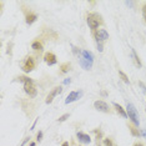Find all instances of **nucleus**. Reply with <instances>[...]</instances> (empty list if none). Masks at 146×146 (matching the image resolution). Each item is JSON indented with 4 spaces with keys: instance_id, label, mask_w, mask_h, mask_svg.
<instances>
[{
    "instance_id": "nucleus-1",
    "label": "nucleus",
    "mask_w": 146,
    "mask_h": 146,
    "mask_svg": "<svg viewBox=\"0 0 146 146\" xmlns=\"http://www.w3.org/2000/svg\"><path fill=\"white\" fill-rule=\"evenodd\" d=\"M94 64V55L89 50H82L80 56V65L84 70H90Z\"/></svg>"
},
{
    "instance_id": "nucleus-2",
    "label": "nucleus",
    "mask_w": 146,
    "mask_h": 146,
    "mask_svg": "<svg viewBox=\"0 0 146 146\" xmlns=\"http://www.w3.org/2000/svg\"><path fill=\"white\" fill-rule=\"evenodd\" d=\"M126 114L129 115V119H130L136 126H139V124H140V120H139V112L132 104H129L127 102V105H126Z\"/></svg>"
},
{
    "instance_id": "nucleus-3",
    "label": "nucleus",
    "mask_w": 146,
    "mask_h": 146,
    "mask_svg": "<svg viewBox=\"0 0 146 146\" xmlns=\"http://www.w3.org/2000/svg\"><path fill=\"white\" fill-rule=\"evenodd\" d=\"M101 23H102L101 16L99 14H96V13H92V14L88 15V25L90 29H92V30L98 29L99 26L101 25Z\"/></svg>"
},
{
    "instance_id": "nucleus-4",
    "label": "nucleus",
    "mask_w": 146,
    "mask_h": 146,
    "mask_svg": "<svg viewBox=\"0 0 146 146\" xmlns=\"http://www.w3.org/2000/svg\"><path fill=\"white\" fill-rule=\"evenodd\" d=\"M61 91H62V89L60 88V86H58V88L52 89L50 94H49L48 96H46V100H45V102H46V104H51V102H52V100H54V99L56 98V96L61 94Z\"/></svg>"
},
{
    "instance_id": "nucleus-5",
    "label": "nucleus",
    "mask_w": 146,
    "mask_h": 146,
    "mask_svg": "<svg viewBox=\"0 0 146 146\" xmlns=\"http://www.w3.org/2000/svg\"><path fill=\"white\" fill-rule=\"evenodd\" d=\"M81 96H82V91H71L68 95V98L65 99V104H71V102L78 100V99H80Z\"/></svg>"
},
{
    "instance_id": "nucleus-6",
    "label": "nucleus",
    "mask_w": 146,
    "mask_h": 146,
    "mask_svg": "<svg viewBox=\"0 0 146 146\" xmlns=\"http://www.w3.org/2000/svg\"><path fill=\"white\" fill-rule=\"evenodd\" d=\"M24 91L30 96V98H35L36 94H38V91H36L33 82H26V84H24Z\"/></svg>"
},
{
    "instance_id": "nucleus-7",
    "label": "nucleus",
    "mask_w": 146,
    "mask_h": 146,
    "mask_svg": "<svg viewBox=\"0 0 146 146\" xmlns=\"http://www.w3.org/2000/svg\"><path fill=\"white\" fill-rule=\"evenodd\" d=\"M95 38H96V42H102V41H105L109 39V34L106 30H104V29H99L95 34Z\"/></svg>"
},
{
    "instance_id": "nucleus-8",
    "label": "nucleus",
    "mask_w": 146,
    "mask_h": 146,
    "mask_svg": "<svg viewBox=\"0 0 146 146\" xmlns=\"http://www.w3.org/2000/svg\"><path fill=\"white\" fill-rule=\"evenodd\" d=\"M94 106H95V109L98 111H101V112H109V106L106 102H104L102 100H98V101H95L94 102Z\"/></svg>"
},
{
    "instance_id": "nucleus-9",
    "label": "nucleus",
    "mask_w": 146,
    "mask_h": 146,
    "mask_svg": "<svg viewBox=\"0 0 146 146\" xmlns=\"http://www.w3.org/2000/svg\"><path fill=\"white\" fill-rule=\"evenodd\" d=\"M44 61L48 65H55L56 62H58V59H56V56L52 54V52H46L44 55Z\"/></svg>"
},
{
    "instance_id": "nucleus-10",
    "label": "nucleus",
    "mask_w": 146,
    "mask_h": 146,
    "mask_svg": "<svg viewBox=\"0 0 146 146\" xmlns=\"http://www.w3.org/2000/svg\"><path fill=\"white\" fill-rule=\"evenodd\" d=\"M34 60H33V58H28L26 59V61H25V64L23 65V70H24L25 72H30L34 70Z\"/></svg>"
},
{
    "instance_id": "nucleus-11",
    "label": "nucleus",
    "mask_w": 146,
    "mask_h": 146,
    "mask_svg": "<svg viewBox=\"0 0 146 146\" xmlns=\"http://www.w3.org/2000/svg\"><path fill=\"white\" fill-rule=\"evenodd\" d=\"M76 136H78L79 141L82 142V144H90V142H91V139H90V136H89L88 134H84V132H78Z\"/></svg>"
},
{
    "instance_id": "nucleus-12",
    "label": "nucleus",
    "mask_w": 146,
    "mask_h": 146,
    "mask_svg": "<svg viewBox=\"0 0 146 146\" xmlns=\"http://www.w3.org/2000/svg\"><path fill=\"white\" fill-rule=\"evenodd\" d=\"M114 106H115V109H116V112H117L119 115H121L122 117H126V116H127V114H126V111H125L124 109H122L119 104H116V102H114Z\"/></svg>"
},
{
    "instance_id": "nucleus-13",
    "label": "nucleus",
    "mask_w": 146,
    "mask_h": 146,
    "mask_svg": "<svg viewBox=\"0 0 146 146\" xmlns=\"http://www.w3.org/2000/svg\"><path fill=\"white\" fill-rule=\"evenodd\" d=\"M36 19H38V15H36V14H33V13H31V14H28V15H26V24L31 25L36 20Z\"/></svg>"
},
{
    "instance_id": "nucleus-14",
    "label": "nucleus",
    "mask_w": 146,
    "mask_h": 146,
    "mask_svg": "<svg viewBox=\"0 0 146 146\" xmlns=\"http://www.w3.org/2000/svg\"><path fill=\"white\" fill-rule=\"evenodd\" d=\"M131 54H132V56H134V59H135V62H136V65L139 66V68H141V61H140V59H139V56L136 55V52H135V50L132 49L131 50Z\"/></svg>"
},
{
    "instance_id": "nucleus-15",
    "label": "nucleus",
    "mask_w": 146,
    "mask_h": 146,
    "mask_svg": "<svg viewBox=\"0 0 146 146\" xmlns=\"http://www.w3.org/2000/svg\"><path fill=\"white\" fill-rule=\"evenodd\" d=\"M70 62H65V64H62L60 66V69H61V72H68L69 70H70Z\"/></svg>"
},
{
    "instance_id": "nucleus-16",
    "label": "nucleus",
    "mask_w": 146,
    "mask_h": 146,
    "mask_svg": "<svg viewBox=\"0 0 146 146\" xmlns=\"http://www.w3.org/2000/svg\"><path fill=\"white\" fill-rule=\"evenodd\" d=\"M31 48L34 49V50H41L42 49V45H41V42H39V41H34L31 44Z\"/></svg>"
},
{
    "instance_id": "nucleus-17",
    "label": "nucleus",
    "mask_w": 146,
    "mask_h": 146,
    "mask_svg": "<svg viewBox=\"0 0 146 146\" xmlns=\"http://www.w3.org/2000/svg\"><path fill=\"white\" fill-rule=\"evenodd\" d=\"M18 80L21 81V82H24V84H26V82H33L31 79L30 78H26V76H19Z\"/></svg>"
},
{
    "instance_id": "nucleus-18",
    "label": "nucleus",
    "mask_w": 146,
    "mask_h": 146,
    "mask_svg": "<svg viewBox=\"0 0 146 146\" xmlns=\"http://www.w3.org/2000/svg\"><path fill=\"white\" fill-rule=\"evenodd\" d=\"M119 75H120V76H121L122 81H124V82H125V84H130V81H129L127 76H126V75L124 74V72H122V71H121V70H120V71H119Z\"/></svg>"
},
{
    "instance_id": "nucleus-19",
    "label": "nucleus",
    "mask_w": 146,
    "mask_h": 146,
    "mask_svg": "<svg viewBox=\"0 0 146 146\" xmlns=\"http://www.w3.org/2000/svg\"><path fill=\"white\" fill-rule=\"evenodd\" d=\"M104 145L105 146H114V145H112V141L110 140V139H105V140H104Z\"/></svg>"
},
{
    "instance_id": "nucleus-20",
    "label": "nucleus",
    "mask_w": 146,
    "mask_h": 146,
    "mask_svg": "<svg viewBox=\"0 0 146 146\" xmlns=\"http://www.w3.org/2000/svg\"><path fill=\"white\" fill-rule=\"evenodd\" d=\"M69 117V114H64L62 116H60V117H59V122H62V121H65L66 119Z\"/></svg>"
},
{
    "instance_id": "nucleus-21",
    "label": "nucleus",
    "mask_w": 146,
    "mask_h": 146,
    "mask_svg": "<svg viewBox=\"0 0 146 146\" xmlns=\"http://www.w3.org/2000/svg\"><path fill=\"white\" fill-rule=\"evenodd\" d=\"M129 129H130L131 134H132V135H134V136H139V131H136V130H135V129H134V127H129Z\"/></svg>"
},
{
    "instance_id": "nucleus-22",
    "label": "nucleus",
    "mask_w": 146,
    "mask_h": 146,
    "mask_svg": "<svg viewBox=\"0 0 146 146\" xmlns=\"http://www.w3.org/2000/svg\"><path fill=\"white\" fill-rule=\"evenodd\" d=\"M142 15H144V19H145V21H146V4L142 6Z\"/></svg>"
},
{
    "instance_id": "nucleus-23",
    "label": "nucleus",
    "mask_w": 146,
    "mask_h": 146,
    "mask_svg": "<svg viewBox=\"0 0 146 146\" xmlns=\"http://www.w3.org/2000/svg\"><path fill=\"white\" fill-rule=\"evenodd\" d=\"M41 137H42V132H41V131H39V134H38V140H39V141H41Z\"/></svg>"
},
{
    "instance_id": "nucleus-24",
    "label": "nucleus",
    "mask_w": 146,
    "mask_h": 146,
    "mask_svg": "<svg viewBox=\"0 0 146 146\" xmlns=\"http://www.w3.org/2000/svg\"><path fill=\"white\" fill-rule=\"evenodd\" d=\"M139 84H140V86L142 88V91H144V92H146V88H145V85L142 84V82H139Z\"/></svg>"
},
{
    "instance_id": "nucleus-25",
    "label": "nucleus",
    "mask_w": 146,
    "mask_h": 146,
    "mask_svg": "<svg viewBox=\"0 0 146 146\" xmlns=\"http://www.w3.org/2000/svg\"><path fill=\"white\" fill-rule=\"evenodd\" d=\"M70 82H71V80H70V79H65V80H64V84H65V85L70 84Z\"/></svg>"
},
{
    "instance_id": "nucleus-26",
    "label": "nucleus",
    "mask_w": 146,
    "mask_h": 146,
    "mask_svg": "<svg viewBox=\"0 0 146 146\" xmlns=\"http://www.w3.org/2000/svg\"><path fill=\"white\" fill-rule=\"evenodd\" d=\"M134 146H144V145H142V144H140V142H136V144H135Z\"/></svg>"
},
{
    "instance_id": "nucleus-27",
    "label": "nucleus",
    "mask_w": 146,
    "mask_h": 146,
    "mask_svg": "<svg viewBox=\"0 0 146 146\" xmlns=\"http://www.w3.org/2000/svg\"><path fill=\"white\" fill-rule=\"evenodd\" d=\"M62 146H69V142H64V144H62Z\"/></svg>"
},
{
    "instance_id": "nucleus-28",
    "label": "nucleus",
    "mask_w": 146,
    "mask_h": 146,
    "mask_svg": "<svg viewBox=\"0 0 146 146\" xmlns=\"http://www.w3.org/2000/svg\"><path fill=\"white\" fill-rule=\"evenodd\" d=\"M142 132V135H144V136H146V131H141Z\"/></svg>"
},
{
    "instance_id": "nucleus-29",
    "label": "nucleus",
    "mask_w": 146,
    "mask_h": 146,
    "mask_svg": "<svg viewBox=\"0 0 146 146\" xmlns=\"http://www.w3.org/2000/svg\"><path fill=\"white\" fill-rule=\"evenodd\" d=\"M30 146H35V142H31V144H30Z\"/></svg>"
}]
</instances>
